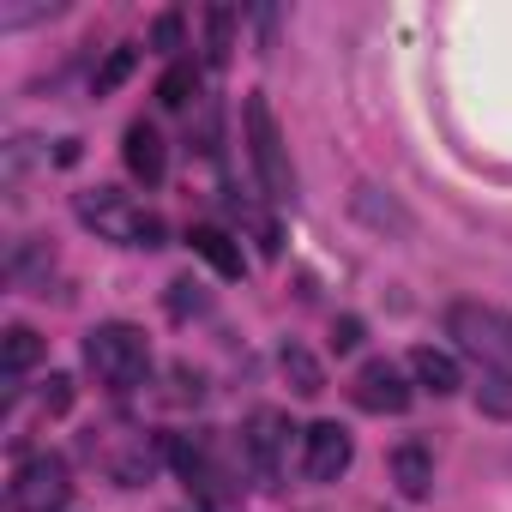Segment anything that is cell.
<instances>
[{"mask_svg":"<svg viewBox=\"0 0 512 512\" xmlns=\"http://www.w3.org/2000/svg\"><path fill=\"white\" fill-rule=\"evenodd\" d=\"M410 380L422 386V392H434V398H452L464 380H458V362L446 356V350H434V344H416L410 350Z\"/></svg>","mask_w":512,"mask_h":512,"instance_id":"8fae6325","label":"cell"},{"mask_svg":"<svg viewBox=\"0 0 512 512\" xmlns=\"http://www.w3.org/2000/svg\"><path fill=\"white\" fill-rule=\"evenodd\" d=\"M332 344H338V350H356V344H362V320H356V314H344V320L332 326Z\"/></svg>","mask_w":512,"mask_h":512,"instance_id":"7402d4cb","label":"cell"},{"mask_svg":"<svg viewBox=\"0 0 512 512\" xmlns=\"http://www.w3.org/2000/svg\"><path fill=\"white\" fill-rule=\"evenodd\" d=\"M121 157H127V169H133L145 187H157V181H163V169H169L163 133H157L151 121H133V127H127V145H121Z\"/></svg>","mask_w":512,"mask_h":512,"instance_id":"9c48e42d","label":"cell"},{"mask_svg":"<svg viewBox=\"0 0 512 512\" xmlns=\"http://www.w3.org/2000/svg\"><path fill=\"white\" fill-rule=\"evenodd\" d=\"M241 121H247V157H253V175L272 199H296V169H290V151H284V133H278V115L266 97H247L241 103Z\"/></svg>","mask_w":512,"mask_h":512,"instance_id":"277c9868","label":"cell"},{"mask_svg":"<svg viewBox=\"0 0 512 512\" xmlns=\"http://www.w3.org/2000/svg\"><path fill=\"white\" fill-rule=\"evenodd\" d=\"M356 217H368L374 229H398V235L410 229V217H404V211H398L392 199L380 205V187H356Z\"/></svg>","mask_w":512,"mask_h":512,"instance_id":"9a60e30c","label":"cell"},{"mask_svg":"<svg viewBox=\"0 0 512 512\" xmlns=\"http://www.w3.org/2000/svg\"><path fill=\"white\" fill-rule=\"evenodd\" d=\"M37 362H43V338L31 326H7V332H0V374H7V380H25Z\"/></svg>","mask_w":512,"mask_h":512,"instance_id":"4fadbf2b","label":"cell"},{"mask_svg":"<svg viewBox=\"0 0 512 512\" xmlns=\"http://www.w3.org/2000/svg\"><path fill=\"white\" fill-rule=\"evenodd\" d=\"M181 43V19L169 13V19H157V49H175Z\"/></svg>","mask_w":512,"mask_h":512,"instance_id":"603a6c76","label":"cell"},{"mask_svg":"<svg viewBox=\"0 0 512 512\" xmlns=\"http://www.w3.org/2000/svg\"><path fill=\"white\" fill-rule=\"evenodd\" d=\"M187 247L199 253V260L217 272V278H241V247L223 235V229H211V223H199L193 235H187Z\"/></svg>","mask_w":512,"mask_h":512,"instance_id":"7c38bea8","label":"cell"},{"mask_svg":"<svg viewBox=\"0 0 512 512\" xmlns=\"http://www.w3.org/2000/svg\"><path fill=\"white\" fill-rule=\"evenodd\" d=\"M193 91H199V73L181 61V67H169V73H163V85H157V103H163V109H187V103H193Z\"/></svg>","mask_w":512,"mask_h":512,"instance_id":"2e32d148","label":"cell"},{"mask_svg":"<svg viewBox=\"0 0 512 512\" xmlns=\"http://www.w3.org/2000/svg\"><path fill=\"white\" fill-rule=\"evenodd\" d=\"M229 25H235V19H229L223 7H217V13H205V31H211V61H223V55H229Z\"/></svg>","mask_w":512,"mask_h":512,"instance_id":"ffe728a7","label":"cell"},{"mask_svg":"<svg viewBox=\"0 0 512 512\" xmlns=\"http://www.w3.org/2000/svg\"><path fill=\"white\" fill-rule=\"evenodd\" d=\"M67 404H73V380H67V374H49V392H43V410H49V416H61Z\"/></svg>","mask_w":512,"mask_h":512,"instance_id":"44dd1931","label":"cell"},{"mask_svg":"<svg viewBox=\"0 0 512 512\" xmlns=\"http://www.w3.org/2000/svg\"><path fill=\"white\" fill-rule=\"evenodd\" d=\"M482 410L512 416V380H506V374H488V386H482Z\"/></svg>","mask_w":512,"mask_h":512,"instance_id":"d6986e66","label":"cell"},{"mask_svg":"<svg viewBox=\"0 0 512 512\" xmlns=\"http://www.w3.org/2000/svg\"><path fill=\"white\" fill-rule=\"evenodd\" d=\"M67 500H73V476H67V458L55 452L25 458L7 482V512H61Z\"/></svg>","mask_w":512,"mask_h":512,"instance_id":"5b68a950","label":"cell"},{"mask_svg":"<svg viewBox=\"0 0 512 512\" xmlns=\"http://www.w3.org/2000/svg\"><path fill=\"white\" fill-rule=\"evenodd\" d=\"M85 362L109 392H139L151 380V338L127 320H103L85 332Z\"/></svg>","mask_w":512,"mask_h":512,"instance_id":"6da1fadb","label":"cell"},{"mask_svg":"<svg viewBox=\"0 0 512 512\" xmlns=\"http://www.w3.org/2000/svg\"><path fill=\"white\" fill-rule=\"evenodd\" d=\"M290 416L284 410H253L247 428H241V452H247V470L260 482H278L284 464H290Z\"/></svg>","mask_w":512,"mask_h":512,"instance_id":"8992f818","label":"cell"},{"mask_svg":"<svg viewBox=\"0 0 512 512\" xmlns=\"http://www.w3.org/2000/svg\"><path fill=\"white\" fill-rule=\"evenodd\" d=\"M278 368H284V380H290V392H296V398H320V392H326V368L314 362V350H302V344H284Z\"/></svg>","mask_w":512,"mask_h":512,"instance_id":"5bb4252c","label":"cell"},{"mask_svg":"<svg viewBox=\"0 0 512 512\" xmlns=\"http://www.w3.org/2000/svg\"><path fill=\"white\" fill-rule=\"evenodd\" d=\"M446 338L482 368V374H506L512 380V314L494 302H452L446 308Z\"/></svg>","mask_w":512,"mask_h":512,"instance_id":"7a4b0ae2","label":"cell"},{"mask_svg":"<svg viewBox=\"0 0 512 512\" xmlns=\"http://www.w3.org/2000/svg\"><path fill=\"white\" fill-rule=\"evenodd\" d=\"M386 464H392V482H398L404 500H428V488H434V452H428V446L404 440V446H392Z\"/></svg>","mask_w":512,"mask_h":512,"instance_id":"30bf717a","label":"cell"},{"mask_svg":"<svg viewBox=\"0 0 512 512\" xmlns=\"http://www.w3.org/2000/svg\"><path fill=\"white\" fill-rule=\"evenodd\" d=\"M199 308H205L199 284H193V278H175V284H169V314H175V320H187V314H199Z\"/></svg>","mask_w":512,"mask_h":512,"instance_id":"e0dca14e","label":"cell"},{"mask_svg":"<svg viewBox=\"0 0 512 512\" xmlns=\"http://www.w3.org/2000/svg\"><path fill=\"white\" fill-rule=\"evenodd\" d=\"M79 223L97 229L103 241H121V247H163V217L145 211L139 199H127L121 187H91L79 193Z\"/></svg>","mask_w":512,"mask_h":512,"instance_id":"3957f363","label":"cell"},{"mask_svg":"<svg viewBox=\"0 0 512 512\" xmlns=\"http://www.w3.org/2000/svg\"><path fill=\"white\" fill-rule=\"evenodd\" d=\"M350 458H356L350 428H338V422H308L302 428V476L308 482H338L350 470Z\"/></svg>","mask_w":512,"mask_h":512,"instance_id":"ba28073f","label":"cell"},{"mask_svg":"<svg viewBox=\"0 0 512 512\" xmlns=\"http://www.w3.org/2000/svg\"><path fill=\"white\" fill-rule=\"evenodd\" d=\"M350 398H356V410H368V416H404V410H410V380H404L398 362L374 356V362L356 368Z\"/></svg>","mask_w":512,"mask_h":512,"instance_id":"52a82bcc","label":"cell"},{"mask_svg":"<svg viewBox=\"0 0 512 512\" xmlns=\"http://www.w3.org/2000/svg\"><path fill=\"white\" fill-rule=\"evenodd\" d=\"M127 73H133V49H115V55H109V67L97 73V97H109V91H115Z\"/></svg>","mask_w":512,"mask_h":512,"instance_id":"ac0fdd59","label":"cell"}]
</instances>
